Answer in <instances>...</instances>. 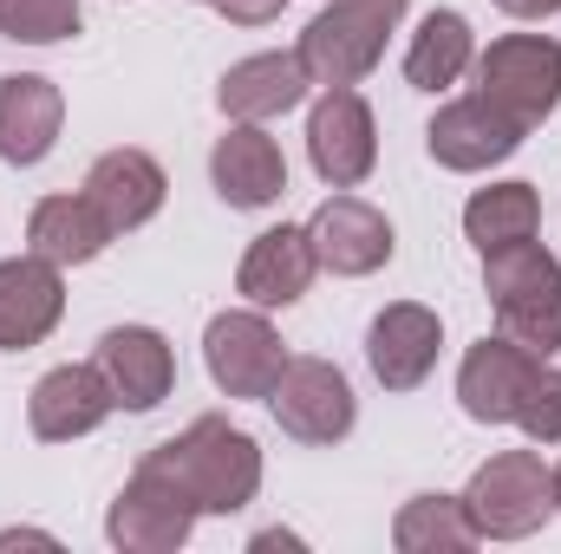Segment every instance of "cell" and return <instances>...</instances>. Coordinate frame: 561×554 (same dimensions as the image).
I'll list each match as a JSON object with an SVG mask.
<instances>
[{
  "mask_svg": "<svg viewBox=\"0 0 561 554\" xmlns=\"http://www.w3.org/2000/svg\"><path fill=\"white\" fill-rule=\"evenodd\" d=\"M431 157L444 163V170H490V163H503V157H516V143H523V125L510 118V112H496L490 99H457V105H444L437 118H431Z\"/></svg>",
  "mask_w": 561,
  "mask_h": 554,
  "instance_id": "4fadbf2b",
  "label": "cell"
},
{
  "mask_svg": "<svg viewBox=\"0 0 561 554\" xmlns=\"http://www.w3.org/2000/svg\"><path fill=\"white\" fill-rule=\"evenodd\" d=\"M405 20V0H333L307 20L300 33V66L313 85H359L386 59V33Z\"/></svg>",
  "mask_w": 561,
  "mask_h": 554,
  "instance_id": "3957f363",
  "label": "cell"
},
{
  "mask_svg": "<svg viewBox=\"0 0 561 554\" xmlns=\"http://www.w3.org/2000/svg\"><path fill=\"white\" fill-rule=\"evenodd\" d=\"M503 13H516V20H549V13H561V0H496Z\"/></svg>",
  "mask_w": 561,
  "mask_h": 554,
  "instance_id": "f1b7e54d",
  "label": "cell"
},
{
  "mask_svg": "<svg viewBox=\"0 0 561 554\" xmlns=\"http://www.w3.org/2000/svg\"><path fill=\"white\" fill-rule=\"evenodd\" d=\"M203 359H209V379L229 399H268L280 366H287L280 333L262 313H216L209 333H203Z\"/></svg>",
  "mask_w": 561,
  "mask_h": 554,
  "instance_id": "9c48e42d",
  "label": "cell"
},
{
  "mask_svg": "<svg viewBox=\"0 0 561 554\" xmlns=\"http://www.w3.org/2000/svg\"><path fill=\"white\" fill-rule=\"evenodd\" d=\"M399 554H463L477 549V529L463 516V496H412L392 522Z\"/></svg>",
  "mask_w": 561,
  "mask_h": 554,
  "instance_id": "d4e9b609",
  "label": "cell"
},
{
  "mask_svg": "<svg viewBox=\"0 0 561 554\" xmlns=\"http://www.w3.org/2000/svg\"><path fill=\"white\" fill-rule=\"evenodd\" d=\"M463 66H470V20L450 13V7L424 13L419 39H412V53H405V79H412L419 92H444V85L463 79Z\"/></svg>",
  "mask_w": 561,
  "mask_h": 554,
  "instance_id": "cb8c5ba5",
  "label": "cell"
},
{
  "mask_svg": "<svg viewBox=\"0 0 561 554\" xmlns=\"http://www.w3.org/2000/svg\"><path fill=\"white\" fill-rule=\"evenodd\" d=\"M92 366L105 372V385H112V399H118L125 412L163 405L170 385H176V353H170V339L150 333V326H112V333L99 339V359H92Z\"/></svg>",
  "mask_w": 561,
  "mask_h": 554,
  "instance_id": "7c38bea8",
  "label": "cell"
},
{
  "mask_svg": "<svg viewBox=\"0 0 561 554\" xmlns=\"http://www.w3.org/2000/svg\"><path fill=\"white\" fill-rule=\"evenodd\" d=\"M66 125V99L39 72H7L0 79V163H39Z\"/></svg>",
  "mask_w": 561,
  "mask_h": 554,
  "instance_id": "ac0fdd59",
  "label": "cell"
},
{
  "mask_svg": "<svg viewBox=\"0 0 561 554\" xmlns=\"http://www.w3.org/2000/svg\"><path fill=\"white\" fill-rule=\"evenodd\" d=\"M216 7H222V13H229L236 26H262V20H275L287 0H216Z\"/></svg>",
  "mask_w": 561,
  "mask_h": 554,
  "instance_id": "83f0119b",
  "label": "cell"
},
{
  "mask_svg": "<svg viewBox=\"0 0 561 554\" xmlns=\"http://www.w3.org/2000/svg\"><path fill=\"white\" fill-rule=\"evenodd\" d=\"M190 529H196V503L170 476H157L144 463H138V476L118 489L112 516H105V535L125 554H170L190 542Z\"/></svg>",
  "mask_w": 561,
  "mask_h": 554,
  "instance_id": "ba28073f",
  "label": "cell"
},
{
  "mask_svg": "<svg viewBox=\"0 0 561 554\" xmlns=\"http://www.w3.org/2000/svg\"><path fill=\"white\" fill-rule=\"evenodd\" d=\"M144 470L170 476V483L196 503V516H236V509H249L255 489H262V450H255V437L236 430L229 417H196L183 437L144 450Z\"/></svg>",
  "mask_w": 561,
  "mask_h": 554,
  "instance_id": "6da1fadb",
  "label": "cell"
},
{
  "mask_svg": "<svg viewBox=\"0 0 561 554\" xmlns=\"http://www.w3.org/2000/svg\"><path fill=\"white\" fill-rule=\"evenodd\" d=\"M549 509H556V470L536 450L490 457L463 489V516H470L477 542H523L549 522Z\"/></svg>",
  "mask_w": 561,
  "mask_h": 554,
  "instance_id": "277c9868",
  "label": "cell"
},
{
  "mask_svg": "<svg viewBox=\"0 0 561 554\" xmlns=\"http://www.w3.org/2000/svg\"><path fill=\"white\" fill-rule=\"evenodd\" d=\"M313 242H307V229H268V235H255L249 242V255H242V275L236 287L255 300V307H294L300 293H307V280H313Z\"/></svg>",
  "mask_w": 561,
  "mask_h": 554,
  "instance_id": "44dd1931",
  "label": "cell"
},
{
  "mask_svg": "<svg viewBox=\"0 0 561 554\" xmlns=\"http://www.w3.org/2000/svg\"><path fill=\"white\" fill-rule=\"evenodd\" d=\"M542 359L523 353L516 339H483L463 353V372H457V405L477 417V424H516V405H523V385Z\"/></svg>",
  "mask_w": 561,
  "mask_h": 554,
  "instance_id": "e0dca14e",
  "label": "cell"
},
{
  "mask_svg": "<svg viewBox=\"0 0 561 554\" xmlns=\"http://www.w3.org/2000/svg\"><path fill=\"white\" fill-rule=\"evenodd\" d=\"M536 229H542V203H536L529 183H490V189H477L470 209H463V235H470L483 255H490V249H510V242H536Z\"/></svg>",
  "mask_w": 561,
  "mask_h": 554,
  "instance_id": "603a6c76",
  "label": "cell"
},
{
  "mask_svg": "<svg viewBox=\"0 0 561 554\" xmlns=\"http://www.w3.org/2000/svg\"><path fill=\"white\" fill-rule=\"evenodd\" d=\"M307 242L327 275H373L392 262V222L359 196H327L307 222Z\"/></svg>",
  "mask_w": 561,
  "mask_h": 554,
  "instance_id": "30bf717a",
  "label": "cell"
},
{
  "mask_svg": "<svg viewBox=\"0 0 561 554\" xmlns=\"http://www.w3.org/2000/svg\"><path fill=\"white\" fill-rule=\"evenodd\" d=\"M26 242L33 255L59 262V268H79V262H99L105 242H112V222L92 209V196H46L33 216H26Z\"/></svg>",
  "mask_w": 561,
  "mask_h": 554,
  "instance_id": "7402d4cb",
  "label": "cell"
},
{
  "mask_svg": "<svg viewBox=\"0 0 561 554\" xmlns=\"http://www.w3.org/2000/svg\"><path fill=\"white\" fill-rule=\"evenodd\" d=\"M437 346H444V333H437V313L431 307H419V300L386 307L373 320V333H366L373 379L386 392H419L424 379H431V366H437Z\"/></svg>",
  "mask_w": 561,
  "mask_h": 554,
  "instance_id": "8fae6325",
  "label": "cell"
},
{
  "mask_svg": "<svg viewBox=\"0 0 561 554\" xmlns=\"http://www.w3.org/2000/svg\"><path fill=\"white\" fill-rule=\"evenodd\" d=\"M112 412H118V399H112V385H105L99 366H53L33 385V399H26L33 437H46V443H72V437L99 430Z\"/></svg>",
  "mask_w": 561,
  "mask_h": 554,
  "instance_id": "9a60e30c",
  "label": "cell"
},
{
  "mask_svg": "<svg viewBox=\"0 0 561 554\" xmlns=\"http://www.w3.org/2000/svg\"><path fill=\"white\" fill-rule=\"evenodd\" d=\"M483 287L496 300V326L503 339H516L523 353L549 359L561 346V262L536 242H510L483 255Z\"/></svg>",
  "mask_w": 561,
  "mask_h": 554,
  "instance_id": "7a4b0ae2",
  "label": "cell"
},
{
  "mask_svg": "<svg viewBox=\"0 0 561 554\" xmlns=\"http://www.w3.org/2000/svg\"><path fill=\"white\" fill-rule=\"evenodd\" d=\"M209 176H216V196L229 209H268L287 196V157L262 125H236L229 138H216Z\"/></svg>",
  "mask_w": 561,
  "mask_h": 554,
  "instance_id": "2e32d148",
  "label": "cell"
},
{
  "mask_svg": "<svg viewBox=\"0 0 561 554\" xmlns=\"http://www.w3.org/2000/svg\"><path fill=\"white\" fill-rule=\"evenodd\" d=\"M163 170H157V157H144V150H105L92 170H85V196H92V209L112 222V235H131L144 229L157 209H163Z\"/></svg>",
  "mask_w": 561,
  "mask_h": 554,
  "instance_id": "d6986e66",
  "label": "cell"
},
{
  "mask_svg": "<svg viewBox=\"0 0 561 554\" xmlns=\"http://www.w3.org/2000/svg\"><path fill=\"white\" fill-rule=\"evenodd\" d=\"M477 99L510 112L523 131H536L561 105V46L549 33H510L477 59Z\"/></svg>",
  "mask_w": 561,
  "mask_h": 554,
  "instance_id": "5b68a950",
  "label": "cell"
},
{
  "mask_svg": "<svg viewBox=\"0 0 561 554\" xmlns=\"http://www.w3.org/2000/svg\"><path fill=\"white\" fill-rule=\"evenodd\" d=\"M307 157L320 170V183L333 189H359L379 163V125H373V105L353 92V85H333L313 118H307Z\"/></svg>",
  "mask_w": 561,
  "mask_h": 554,
  "instance_id": "52a82bcc",
  "label": "cell"
},
{
  "mask_svg": "<svg viewBox=\"0 0 561 554\" xmlns=\"http://www.w3.org/2000/svg\"><path fill=\"white\" fill-rule=\"evenodd\" d=\"M79 33V0H0V39L53 46Z\"/></svg>",
  "mask_w": 561,
  "mask_h": 554,
  "instance_id": "484cf974",
  "label": "cell"
},
{
  "mask_svg": "<svg viewBox=\"0 0 561 554\" xmlns=\"http://www.w3.org/2000/svg\"><path fill=\"white\" fill-rule=\"evenodd\" d=\"M307 66H300V53H255V59H242V66H229L222 72V112L229 118H242V125H262V118H280V112H294L300 99H307Z\"/></svg>",
  "mask_w": 561,
  "mask_h": 554,
  "instance_id": "ffe728a7",
  "label": "cell"
},
{
  "mask_svg": "<svg viewBox=\"0 0 561 554\" xmlns=\"http://www.w3.org/2000/svg\"><path fill=\"white\" fill-rule=\"evenodd\" d=\"M556 509H561V470H556Z\"/></svg>",
  "mask_w": 561,
  "mask_h": 554,
  "instance_id": "f546056e",
  "label": "cell"
},
{
  "mask_svg": "<svg viewBox=\"0 0 561 554\" xmlns=\"http://www.w3.org/2000/svg\"><path fill=\"white\" fill-rule=\"evenodd\" d=\"M516 424H523L536 443H556V437H561V372L549 366V359L529 372V385H523V405H516Z\"/></svg>",
  "mask_w": 561,
  "mask_h": 554,
  "instance_id": "4316f807",
  "label": "cell"
},
{
  "mask_svg": "<svg viewBox=\"0 0 561 554\" xmlns=\"http://www.w3.org/2000/svg\"><path fill=\"white\" fill-rule=\"evenodd\" d=\"M268 412L287 437H300V443H340L346 430H353V385H346V372L340 366H327V359H287L275 379V392H268Z\"/></svg>",
  "mask_w": 561,
  "mask_h": 554,
  "instance_id": "8992f818",
  "label": "cell"
},
{
  "mask_svg": "<svg viewBox=\"0 0 561 554\" xmlns=\"http://www.w3.org/2000/svg\"><path fill=\"white\" fill-rule=\"evenodd\" d=\"M66 313V280L59 262L46 255H20V262H0V353H26L39 346Z\"/></svg>",
  "mask_w": 561,
  "mask_h": 554,
  "instance_id": "5bb4252c",
  "label": "cell"
}]
</instances>
